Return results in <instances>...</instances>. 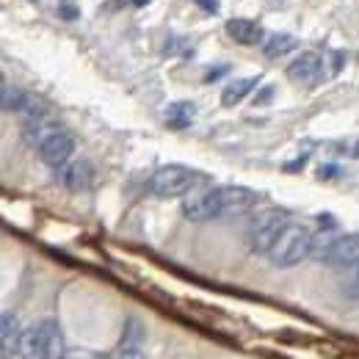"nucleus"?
Segmentation results:
<instances>
[{
  "instance_id": "1",
  "label": "nucleus",
  "mask_w": 359,
  "mask_h": 359,
  "mask_svg": "<svg viewBox=\"0 0 359 359\" xmlns=\"http://www.w3.org/2000/svg\"><path fill=\"white\" fill-rule=\"evenodd\" d=\"M260 202V194L246 185H219L202 194H191L182 202V216L188 222H210L222 216H241Z\"/></svg>"
},
{
  "instance_id": "2",
  "label": "nucleus",
  "mask_w": 359,
  "mask_h": 359,
  "mask_svg": "<svg viewBox=\"0 0 359 359\" xmlns=\"http://www.w3.org/2000/svg\"><path fill=\"white\" fill-rule=\"evenodd\" d=\"M313 232L302 224H287L282 229V235L276 238V243L271 246L269 257L276 269H293L299 266L304 257H310L313 252Z\"/></svg>"
},
{
  "instance_id": "3",
  "label": "nucleus",
  "mask_w": 359,
  "mask_h": 359,
  "mask_svg": "<svg viewBox=\"0 0 359 359\" xmlns=\"http://www.w3.org/2000/svg\"><path fill=\"white\" fill-rule=\"evenodd\" d=\"M202 182H208V177L202 172H196L191 166H182V163H169V166H161L149 177V191L161 199H175V196L191 194Z\"/></svg>"
},
{
  "instance_id": "4",
  "label": "nucleus",
  "mask_w": 359,
  "mask_h": 359,
  "mask_svg": "<svg viewBox=\"0 0 359 359\" xmlns=\"http://www.w3.org/2000/svg\"><path fill=\"white\" fill-rule=\"evenodd\" d=\"M20 357L22 359H64V337L53 320L34 323L22 329L20 340Z\"/></svg>"
},
{
  "instance_id": "5",
  "label": "nucleus",
  "mask_w": 359,
  "mask_h": 359,
  "mask_svg": "<svg viewBox=\"0 0 359 359\" xmlns=\"http://www.w3.org/2000/svg\"><path fill=\"white\" fill-rule=\"evenodd\" d=\"M290 224V216L287 210L282 208H271V210H263L255 224L249 229V246L255 255H269L271 246L276 243V238L282 235V229Z\"/></svg>"
},
{
  "instance_id": "6",
  "label": "nucleus",
  "mask_w": 359,
  "mask_h": 359,
  "mask_svg": "<svg viewBox=\"0 0 359 359\" xmlns=\"http://www.w3.org/2000/svg\"><path fill=\"white\" fill-rule=\"evenodd\" d=\"M75 152V138L67 130H53L45 141L39 144V158L50 169H64Z\"/></svg>"
},
{
  "instance_id": "7",
  "label": "nucleus",
  "mask_w": 359,
  "mask_h": 359,
  "mask_svg": "<svg viewBox=\"0 0 359 359\" xmlns=\"http://www.w3.org/2000/svg\"><path fill=\"white\" fill-rule=\"evenodd\" d=\"M287 78L293 83H304V86H315L323 81V58L318 53H302L299 58H293L287 64Z\"/></svg>"
},
{
  "instance_id": "8",
  "label": "nucleus",
  "mask_w": 359,
  "mask_h": 359,
  "mask_svg": "<svg viewBox=\"0 0 359 359\" xmlns=\"http://www.w3.org/2000/svg\"><path fill=\"white\" fill-rule=\"evenodd\" d=\"M326 263L334 266V269H354V266H359V232L337 235Z\"/></svg>"
},
{
  "instance_id": "9",
  "label": "nucleus",
  "mask_w": 359,
  "mask_h": 359,
  "mask_svg": "<svg viewBox=\"0 0 359 359\" xmlns=\"http://www.w3.org/2000/svg\"><path fill=\"white\" fill-rule=\"evenodd\" d=\"M224 31H226V36H229L232 42H238V45H257V42L263 39V28H260L257 22H252V20H243V17L226 20Z\"/></svg>"
},
{
  "instance_id": "10",
  "label": "nucleus",
  "mask_w": 359,
  "mask_h": 359,
  "mask_svg": "<svg viewBox=\"0 0 359 359\" xmlns=\"http://www.w3.org/2000/svg\"><path fill=\"white\" fill-rule=\"evenodd\" d=\"M14 114H20V116L25 119V125H28V122H47L50 114H53V108L47 105L42 97L22 91V97H20L17 108H14Z\"/></svg>"
},
{
  "instance_id": "11",
  "label": "nucleus",
  "mask_w": 359,
  "mask_h": 359,
  "mask_svg": "<svg viewBox=\"0 0 359 359\" xmlns=\"http://www.w3.org/2000/svg\"><path fill=\"white\" fill-rule=\"evenodd\" d=\"M194 116H196V105H194V102H185V100L172 102V105L163 111V122H166L169 130H185V128H191Z\"/></svg>"
},
{
  "instance_id": "12",
  "label": "nucleus",
  "mask_w": 359,
  "mask_h": 359,
  "mask_svg": "<svg viewBox=\"0 0 359 359\" xmlns=\"http://www.w3.org/2000/svg\"><path fill=\"white\" fill-rule=\"evenodd\" d=\"M0 340H3V359H8L11 354H20V340H22V329L17 315L6 313L3 323H0Z\"/></svg>"
},
{
  "instance_id": "13",
  "label": "nucleus",
  "mask_w": 359,
  "mask_h": 359,
  "mask_svg": "<svg viewBox=\"0 0 359 359\" xmlns=\"http://www.w3.org/2000/svg\"><path fill=\"white\" fill-rule=\"evenodd\" d=\"M61 182L69 188V191H86L91 185V166L78 161V163H67L61 169Z\"/></svg>"
},
{
  "instance_id": "14",
  "label": "nucleus",
  "mask_w": 359,
  "mask_h": 359,
  "mask_svg": "<svg viewBox=\"0 0 359 359\" xmlns=\"http://www.w3.org/2000/svg\"><path fill=\"white\" fill-rule=\"evenodd\" d=\"M257 86V78H238L232 81L224 91H222V105L224 108H235L238 102H243L249 97V91Z\"/></svg>"
},
{
  "instance_id": "15",
  "label": "nucleus",
  "mask_w": 359,
  "mask_h": 359,
  "mask_svg": "<svg viewBox=\"0 0 359 359\" xmlns=\"http://www.w3.org/2000/svg\"><path fill=\"white\" fill-rule=\"evenodd\" d=\"M296 47H299V39H296L293 34L279 31V34H271L269 36V42L263 45V53H266V58H279V55L293 53Z\"/></svg>"
},
{
  "instance_id": "16",
  "label": "nucleus",
  "mask_w": 359,
  "mask_h": 359,
  "mask_svg": "<svg viewBox=\"0 0 359 359\" xmlns=\"http://www.w3.org/2000/svg\"><path fill=\"white\" fill-rule=\"evenodd\" d=\"M334 241H337V235H332V232H320V235H315L310 257H315L318 263H326V260H329V255H332Z\"/></svg>"
},
{
  "instance_id": "17",
  "label": "nucleus",
  "mask_w": 359,
  "mask_h": 359,
  "mask_svg": "<svg viewBox=\"0 0 359 359\" xmlns=\"http://www.w3.org/2000/svg\"><path fill=\"white\" fill-rule=\"evenodd\" d=\"M58 17H61V20H78V17H81V11H78L75 6H69V3H67V6H61V8H58Z\"/></svg>"
},
{
  "instance_id": "18",
  "label": "nucleus",
  "mask_w": 359,
  "mask_h": 359,
  "mask_svg": "<svg viewBox=\"0 0 359 359\" xmlns=\"http://www.w3.org/2000/svg\"><path fill=\"white\" fill-rule=\"evenodd\" d=\"M343 61H346V53H340V50H334V53H332V75H337V72H340V67H343Z\"/></svg>"
},
{
  "instance_id": "19",
  "label": "nucleus",
  "mask_w": 359,
  "mask_h": 359,
  "mask_svg": "<svg viewBox=\"0 0 359 359\" xmlns=\"http://www.w3.org/2000/svg\"><path fill=\"white\" fill-rule=\"evenodd\" d=\"M194 3H199L208 14H216V11H219V0H194Z\"/></svg>"
},
{
  "instance_id": "20",
  "label": "nucleus",
  "mask_w": 359,
  "mask_h": 359,
  "mask_svg": "<svg viewBox=\"0 0 359 359\" xmlns=\"http://www.w3.org/2000/svg\"><path fill=\"white\" fill-rule=\"evenodd\" d=\"M116 359H144V354H141L138 348H133V346H128V348H125Z\"/></svg>"
},
{
  "instance_id": "21",
  "label": "nucleus",
  "mask_w": 359,
  "mask_h": 359,
  "mask_svg": "<svg viewBox=\"0 0 359 359\" xmlns=\"http://www.w3.org/2000/svg\"><path fill=\"white\" fill-rule=\"evenodd\" d=\"M271 94H273V89H271V86H266V89L255 97V105H266V102L271 100Z\"/></svg>"
},
{
  "instance_id": "22",
  "label": "nucleus",
  "mask_w": 359,
  "mask_h": 359,
  "mask_svg": "<svg viewBox=\"0 0 359 359\" xmlns=\"http://www.w3.org/2000/svg\"><path fill=\"white\" fill-rule=\"evenodd\" d=\"M337 175V166H320V172H318V177L320 180H329Z\"/></svg>"
},
{
  "instance_id": "23",
  "label": "nucleus",
  "mask_w": 359,
  "mask_h": 359,
  "mask_svg": "<svg viewBox=\"0 0 359 359\" xmlns=\"http://www.w3.org/2000/svg\"><path fill=\"white\" fill-rule=\"evenodd\" d=\"M304 163H307V158H299V161H290V163L285 166V172H299V169H304Z\"/></svg>"
},
{
  "instance_id": "24",
  "label": "nucleus",
  "mask_w": 359,
  "mask_h": 359,
  "mask_svg": "<svg viewBox=\"0 0 359 359\" xmlns=\"http://www.w3.org/2000/svg\"><path fill=\"white\" fill-rule=\"evenodd\" d=\"M222 72H226V67H219V69H210L208 75H205V83H210V81H216Z\"/></svg>"
},
{
  "instance_id": "25",
  "label": "nucleus",
  "mask_w": 359,
  "mask_h": 359,
  "mask_svg": "<svg viewBox=\"0 0 359 359\" xmlns=\"http://www.w3.org/2000/svg\"><path fill=\"white\" fill-rule=\"evenodd\" d=\"M128 3H130V6H135V8H141V6H149L152 0H128Z\"/></svg>"
},
{
  "instance_id": "26",
  "label": "nucleus",
  "mask_w": 359,
  "mask_h": 359,
  "mask_svg": "<svg viewBox=\"0 0 359 359\" xmlns=\"http://www.w3.org/2000/svg\"><path fill=\"white\" fill-rule=\"evenodd\" d=\"M351 158H359V138L354 141V147H351Z\"/></svg>"
},
{
  "instance_id": "27",
  "label": "nucleus",
  "mask_w": 359,
  "mask_h": 359,
  "mask_svg": "<svg viewBox=\"0 0 359 359\" xmlns=\"http://www.w3.org/2000/svg\"><path fill=\"white\" fill-rule=\"evenodd\" d=\"M271 6H279V3H282V0H269Z\"/></svg>"
}]
</instances>
